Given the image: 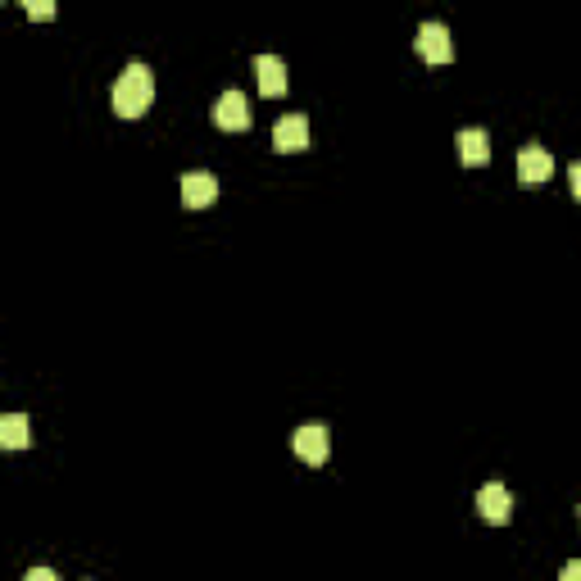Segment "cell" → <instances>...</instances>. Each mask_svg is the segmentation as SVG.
<instances>
[{"instance_id":"obj_1","label":"cell","mask_w":581,"mask_h":581,"mask_svg":"<svg viewBox=\"0 0 581 581\" xmlns=\"http://www.w3.org/2000/svg\"><path fill=\"white\" fill-rule=\"evenodd\" d=\"M150 105H155V73L141 60H132L114 82V114L119 119H141Z\"/></svg>"},{"instance_id":"obj_16","label":"cell","mask_w":581,"mask_h":581,"mask_svg":"<svg viewBox=\"0 0 581 581\" xmlns=\"http://www.w3.org/2000/svg\"><path fill=\"white\" fill-rule=\"evenodd\" d=\"M577 522H581V509H577Z\"/></svg>"},{"instance_id":"obj_2","label":"cell","mask_w":581,"mask_h":581,"mask_svg":"<svg viewBox=\"0 0 581 581\" xmlns=\"http://www.w3.org/2000/svg\"><path fill=\"white\" fill-rule=\"evenodd\" d=\"M414 46L427 64H450L454 60V41H450V28H445V23H423L418 37H414Z\"/></svg>"},{"instance_id":"obj_15","label":"cell","mask_w":581,"mask_h":581,"mask_svg":"<svg viewBox=\"0 0 581 581\" xmlns=\"http://www.w3.org/2000/svg\"><path fill=\"white\" fill-rule=\"evenodd\" d=\"M572 196L581 200V159H577V164H572Z\"/></svg>"},{"instance_id":"obj_14","label":"cell","mask_w":581,"mask_h":581,"mask_svg":"<svg viewBox=\"0 0 581 581\" xmlns=\"http://www.w3.org/2000/svg\"><path fill=\"white\" fill-rule=\"evenodd\" d=\"M23 581H60V577H55L50 568H28V577H23Z\"/></svg>"},{"instance_id":"obj_8","label":"cell","mask_w":581,"mask_h":581,"mask_svg":"<svg viewBox=\"0 0 581 581\" xmlns=\"http://www.w3.org/2000/svg\"><path fill=\"white\" fill-rule=\"evenodd\" d=\"M218 200V178L214 173H182V205L187 209H205Z\"/></svg>"},{"instance_id":"obj_13","label":"cell","mask_w":581,"mask_h":581,"mask_svg":"<svg viewBox=\"0 0 581 581\" xmlns=\"http://www.w3.org/2000/svg\"><path fill=\"white\" fill-rule=\"evenodd\" d=\"M559 581H581V559H572V563H563V572H559Z\"/></svg>"},{"instance_id":"obj_7","label":"cell","mask_w":581,"mask_h":581,"mask_svg":"<svg viewBox=\"0 0 581 581\" xmlns=\"http://www.w3.org/2000/svg\"><path fill=\"white\" fill-rule=\"evenodd\" d=\"M273 146L282 150V155H296V150H305L309 146V119H305V114H286V119H277Z\"/></svg>"},{"instance_id":"obj_11","label":"cell","mask_w":581,"mask_h":581,"mask_svg":"<svg viewBox=\"0 0 581 581\" xmlns=\"http://www.w3.org/2000/svg\"><path fill=\"white\" fill-rule=\"evenodd\" d=\"M0 445H5V450H23V445H28V414L0 418Z\"/></svg>"},{"instance_id":"obj_3","label":"cell","mask_w":581,"mask_h":581,"mask_svg":"<svg viewBox=\"0 0 581 581\" xmlns=\"http://www.w3.org/2000/svg\"><path fill=\"white\" fill-rule=\"evenodd\" d=\"M291 450L318 468V463H327V454H332V436H327L323 423H305L296 436H291Z\"/></svg>"},{"instance_id":"obj_4","label":"cell","mask_w":581,"mask_h":581,"mask_svg":"<svg viewBox=\"0 0 581 581\" xmlns=\"http://www.w3.org/2000/svg\"><path fill=\"white\" fill-rule=\"evenodd\" d=\"M554 173V155L545 146H522L518 155V182L522 187H545Z\"/></svg>"},{"instance_id":"obj_10","label":"cell","mask_w":581,"mask_h":581,"mask_svg":"<svg viewBox=\"0 0 581 581\" xmlns=\"http://www.w3.org/2000/svg\"><path fill=\"white\" fill-rule=\"evenodd\" d=\"M454 141H459V159L468 168H477V164L491 159V137H486V128H463Z\"/></svg>"},{"instance_id":"obj_5","label":"cell","mask_w":581,"mask_h":581,"mask_svg":"<svg viewBox=\"0 0 581 581\" xmlns=\"http://www.w3.org/2000/svg\"><path fill=\"white\" fill-rule=\"evenodd\" d=\"M214 123L223 132H246L250 128V105H246V96H241L237 87L223 91V96L214 100Z\"/></svg>"},{"instance_id":"obj_9","label":"cell","mask_w":581,"mask_h":581,"mask_svg":"<svg viewBox=\"0 0 581 581\" xmlns=\"http://www.w3.org/2000/svg\"><path fill=\"white\" fill-rule=\"evenodd\" d=\"M255 78H259V91L268 100H277L286 91V64L277 55H255Z\"/></svg>"},{"instance_id":"obj_12","label":"cell","mask_w":581,"mask_h":581,"mask_svg":"<svg viewBox=\"0 0 581 581\" xmlns=\"http://www.w3.org/2000/svg\"><path fill=\"white\" fill-rule=\"evenodd\" d=\"M28 14L32 19H55V5L50 0H28Z\"/></svg>"},{"instance_id":"obj_6","label":"cell","mask_w":581,"mask_h":581,"mask_svg":"<svg viewBox=\"0 0 581 581\" xmlns=\"http://www.w3.org/2000/svg\"><path fill=\"white\" fill-rule=\"evenodd\" d=\"M477 509H482V518L486 522H509L513 518V495H509V486L504 482H486L482 491H477Z\"/></svg>"}]
</instances>
